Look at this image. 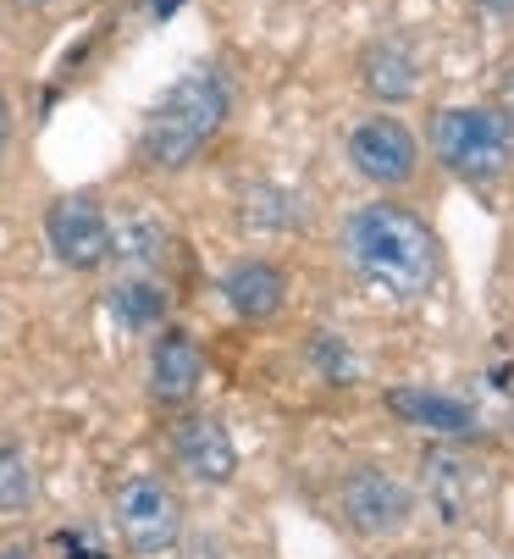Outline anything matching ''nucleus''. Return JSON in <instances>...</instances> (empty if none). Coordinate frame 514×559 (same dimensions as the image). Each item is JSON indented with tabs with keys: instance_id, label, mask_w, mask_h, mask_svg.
Masks as SVG:
<instances>
[{
	"instance_id": "nucleus-1",
	"label": "nucleus",
	"mask_w": 514,
	"mask_h": 559,
	"mask_svg": "<svg viewBox=\"0 0 514 559\" xmlns=\"http://www.w3.org/2000/svg\"><path fill=\"white\" fill-rule=\"evenodd\" d=\"M337 250H343V266H349L376 299H393V305H420L443 277L438 233L409 205H398L387 194L366 200L343 216Z\"/></svg>"
},
{
	"instance_id": "nucleus-2",
	"label": "nucleus",
	"mask_w": 514,
	"mask_h": 559,
	"mask_svg": "<svg viewBox=\"0 0 514 559\" xmlns=\"http://www.w3.org/2000/svg\"><path fill=\"white\" fill-rule=\"evenodd\" d=\"M222 122H227V84H222V72L216 67H189L144 117V133H139L144 167H155V173L194 167L205 155V144L222 133Z\"/></svg>"
},
{
	"instance_id": "nucleus-3",
	"label": "nucleus",
	"mask_w": 514,
	"mask_h": 559,
	"mask_svg": "<svg viewBox=\"0 0 514 559\" xmlns=\"http://www.w3.org/2000/svg\"><path fill=\"white\" fill-rule=\"evenodd\" d=\"M432 155L470 189L503 183L514 173V122L498 106H443L432 111Z\"/></svg>"
},
{
	"instance_id": "nucleus-4",
	"label": "nucleus",
	"mask_w": 514,
	"mask_h": 559,
	"mask_svg": "<svg viewBox=\"0 0 514 559\" xmlns=\"http://www.w3.org/2000/svg\"><path fill=\"white\" fill-rule=\"evenodd\" d=\"M337 510H343V526L366 543H382V537H398L415 515V493L398 483L387 465H360L343 476L337 488Z\"/></svg>"
},
{
	"instance_id": "nucleus-5",
	"label": "nucleus",
	"mask_w": 514,
	"mask_h": 559,
	"mask_svg": "<svg viewBox=\"0 0 514 559\" xmlns=\"http://www.w3.org/2000/svg\"><path fill=\"white\" fill-rule=\"evenodd\" d=\"M117 532L128 543V554H166V548H178L183 537V499L171 493L160 476H128V483L117 488Z\"/></svg>"
},
{
	"instance_id": "nucleus-6",
	"label": "nucleus",
	"mask_w": 514,
	"mask_h": 559,
	"mask_svg": "<svg viewBox=\"0 0 514 559\" xmlns=\"http://www.w3.org/2000/svg\"><path fill=\"white\" fill-rule=\"evenodd\" d=\"M45 245L67 272H100L111 261V216L95 194H56L45 205Z\"/></svg>"
},
{
	"instance_id": "nucleus-7",
	"label": "nucleus",
	"mask_w": 514,
	"mask_h": 559,
	"mask_svg": "<svg viewBox=\"0 0 514 559\" xmlns=\"http://www.w3.org/2000/svg\"><path fill=\"white\" fill-rule=\"evenodd\" d=\"M349 167L371 189H404L420 173V139L398 117L376 111V117L355 122V133H349Z\"/></svg>"
},
{
	"instance_id": "nucleus-8",
	"label": "nucleus",
	"mask_w": 514,
	"mask_h": 559,
	"mask_svg": "<svg viewBox=\"0 0 514 559\" xmlns=\"http://www.w3.org/2000/svg\"><path fill=\"white\" fill-rule=\"evenodd\" d=\"M171 460H178L183 476H194L205 488H227L238 476V449H232V438L216 416H178L171 421Z\"/></svg>"
},
{
	"instance_id": "nucleus-9",
	"label": "nucleus",
	"mask_w": 514,
	"mask_h": 559,
	"mask_svg": "<svg viewBox=\"0 0 514 559\" xmlns=\"http://www.w3.org/2000/svg\"><path fill=\"white\" fill-rule=\"evenodd\" d=\"M200 382H205V355H200L194 333L166 328L150 349V399L166 405V411H183L200 393Z\"/></svg>"
},
{
	"instance_id": "nucleus-10",
	"label": "nucleus",
	"mask_w": 514,
	"mask_h": 559,
	"mask_svg": "<svg viewBox=\"0 0 514 559\" xmlns=\"http://www.w3.org/2000/svg\"><path fill=\"white\" fill-rule=\"evenodd\" d=\"M420 471H426V499H432V510L449 526H465L470 521V504H476L481 465L470 454H459V449H426Z\"/></svg>"
},
{
	"instance_id": "nucleus-11",
	"label": "nucleus",
	"mask_w": 514,
	"mask_h": 559,
	"mask_svg": "<svg viewBox=\"0 0 514 559\" xmlns=\"http://www.w3.org/2000/svg\"><path fill=\"white\" fill-rule=\"evenodd\" d=\"M387 411L398 416V421H409V427H420V432H438V438H476L481 432V421H476V411L465 405V399H449V393H432V388H387Z\"/></svg>"
},
{
	"instance_id": "nucleus-12",
	"label": "nucleus",
	"mask_w": 514,
	"mask_h": 559,
	"mask_svg": "<svg viewBox=\"0 0 514 559\" xmlns=\"http://www.w3.org/2000/svg\"><path fill=\"white\" fill-rule=\"evenodd\" d=\"M222 299L232 305V316H243V322H272L288 305V277L272 261H238L222 277Z\"/></svg>"
},
{
	"instance_id": "nucleus-13",
	"label": "nucleus",
	"mask_w": 514,
	"mask_h": 559,
	"mask_svg": "<svg viewBox=\"0 0 514 559\" xmlns=\"http://www.w3.org/2000/svg\"><path fill=\"white\" fill-rule=\"evenodd\" d=\"M360 84H366V95L382 100V106L415 100V90H420V61H415L398 39H376V45H366V56H360Z\"/></svg>"
},
{
	"instance_id": "nucleus-14",
	"label": "nucleus",
	"mask_w": 514,
	"mask_h": 559,
	"mask_svg": "<svg viewBox=\"0 0 514 559\" xmlns=\"http://www.w3.org/2000/svg\"><path fill=\"white\" fill-rule=\"evenodd\" d=\"M111 316H117L128 333H150V328L166 322V288L139 272V277H128V283L111 288Z\"/></svg>"
},
{
	"instance_id": "nucleus-15",
	"label": "nucleus",
	"mask_w": 514,
	"mask_h": 559,
	"mask_svg": "<svg viewBox=\"0 0 514 559\" xmlns=\"http://www.w3.org/2000/svg\"><path fill=\"white\" fill-rule=\"evenodd\" d=\"M160 250H166V233H160V222H150V216H128V222L111 227V261H128L133 272L155 266Z\"/></svg>"
},
{
	"instance_id": "nucleus-16",
	"label": "nucleus",
	"mask_w": 514,
	"mask_h": 559,
	"mask_svg": "<svg viewBox=\"0 0 514 559\" xmlns=\"http://www.w3.org/2000/svg\"><path fill=\"white\" fill-rule=\"evenodd\" d=\"M34 504V465L17 443H0V515H17Z\"/></svg>"
},
{
	"instance_id": "nucleus-17",
	"label": "nucleus",
	"mask_w": 514,
	"mask_h": 559,
	"mask_svg": "<svg viewBox=\"0 0 514 559\" xmlns=\"http://www.w3.org/2000/svg\"><path fill=\"white\" fill-rule=\"evenodd\" d=\"M310 355H315V366H321L332 382H349V377H355L349 349H343V338H332V333H315V338H310Z\"/></svg>"
},
{
	"instance_id": "nucleus-18",
	"label": "nucleus",
	"mask_w": 514,
	"mask_h": 559,
	"mask_svg": "<svg viewBox=\"0 0 514 559\" xmlns=\"http://www.w3.org/2000/svg\"><path fill=\"white\" fill-rule=\"evenodd\" d=\"M492 106H498V111H503V117L514 122V67L503 72V84H498V100H492Z\"/></svg>"
},
{
	"instance_id": "nucleus-19",
	"label": "nucleus",
	"mask_w": 514,
	"mask_h": 559,
	"mask_svg": "<svg viewBox=\"0 0 514 559\" xmlns=\"http://www.w3.org/2000/svg\"><path fill=\"white\" fill-rule=\"evenodd\" d=\"M7 144H12V100L0 95V155H7Z\"/></svg>"
},
{
	"instance_id": "nucleus-20",
	"label": "nucleus",
	"mask_w": 514,
	"mask_h": 559,
	"mask_svg": "<svg viewBox=\"0 0 514 559\" xmlns=\"http://www.w3.org/2000/svg\"><path fill=\"white\" fill-rule=\"evenodd\" d=\"M481 12H492V17H514V0H476Z\"/></svg>"
},
{
	"instance_id": "nucleus-21",
	"label": "nucleus",
	"mask_w": 514,
	"mask_h": 559,
	"mask_svg": "<svg viewBox=\"0 0 514 559\" xmlns=\"http://www.w3.org/2000/svg\"><path fill=\"white\" fill-rule=\"evenodd\" d=\"M0 559H34V554H23V548H0Z\"/></svg>"
},
{
	"instance_id": "nucleus-22",
	"label": "nucleus",
	"mask_w": 514,
	"mask_h": 559,
	"mask_svg": "<svg viewBox=\"0 0 514 559\" xmlns=\"http://www.w3.org/2000/svg\"><path fill=\"white\" fill-rule=\"evenodd\" d=\"M171 7H183V0H155V12H171Z\"/></svg>"
},
{
	"instance_id": "nucleus-23",
	"label": "nucleus",
	"mask_w": 514,
	"mask_h": 559,
	"mask_svg": "<svg viewBox=\"0 0 514 559\" xmlns=\"http://www.w3.org/2000/svg\"><path fill=\"white\" fill-rule=\"evenodd\" d=\"M17 7H34L39 12V7H50V0H17Z\"/></svg>"
}]
</instances>
